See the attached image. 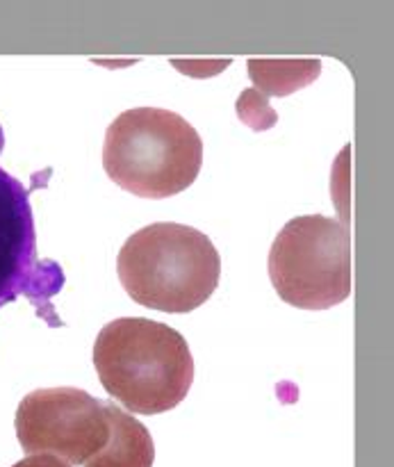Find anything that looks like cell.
<instances>
[{
  "instance_id": "cell-2",
  "label": "cell",
  "mask_w": 394,
  "mask_h": 467,
  "mask_svg": "<svg viewBox=\"0 0 394 467\" xmlns=\"http://www.w3.org/2000/svg\"><path fill=\"white\" fill-rule=\"evenodd\" d=\"M123 290L160 313H192L214 295L222 276L217 249L196 228L158 222L123 242L117 258Z\"/></svg>"
},
{
  "instance_id": "cell-10",
  "label": "cell",
  "mask_w": 394,
  "mask_h": 467,
  "mask_svg": "<svg viewBox=\"0 0 394 467\" xmlns=\"http://www.w3.org/2000/svg\"><path fill=\"white\" fill-rule=\"evenodd\" d=\"M12 467H71V465L64 463V461L57 459V456L35 454V456H27V459L18 461V463Z\"/></svg>"
},
{
  "instance_id": "cell-4",
  "label": "cell",
  "mask_w": 394,
  "mask_h": 467,
  "mask_svg": "<svg viewBox=\"0 0 394 467\" xmlns=\"http://www.w3.org/2000/svg\"><path fill=\"white\" fill-rule=\"evenodd\" d=\"M269 278L285 304L328 310L351 295V235L337 219L306 214L283 226L269 251Z\"/></svg>"
},
{
  "instance_id": "cell-7",
  "label": "cell",
  "mask_w": 394,
  "mask_h": 467,
  "mask_svg": "<svg viewBox=\"0 0 394 467\" xmlns=\"http://www.w3.org/2000/svg\"><path fill=\"white\" fill-rule=\"evenodd\" d=\"M105 413L109 422L108 445L85 467H153L155 445L149 429L112 401H105Z\"/></svg>"
},
{
  "instance_id": "cell-6",
  "label": "cell",
  "mask_w": 394,
  "mask_h": 467,
  "mask_svg": "<svg viewBox=\"0 0 394 467\" xmlns=\"http://www.w3.org/2000/svg\"><path fill=\"white\" fill-rule=\"evenodd\" d=\"M64 274L53 260H36L35 217L26 187L0 167V308L27 296L39 315L57 324L50 296L62 290Z\"/></svg>"
},
{
  "instance_id": "cell-8",
  "label": "cell",
  "mask_w": 394,
  "mask_h": 467,
  "mask_svg": "<svg viewBox=\"0 0 394 467\" xmlns=\"http://www.w3.org/2000/svg\"><path fill=\"white\" fill-rule=\"evenodd\" d=\"M249 76L255 85V91L264 100L269 96H290L315 82L322 73V59L317 57H296V59H269L251 57Z\"/></svg>"
},
{
  "instance_id": "cell-1",
  "label": "cell",
  "mask_w": 394,
  "mask_h": 467,
  "mask_svg": "<svg viewBox=\"0 0 394 467\" xmlns=\"http://www.w3.org/2000/svg\"><path fill=\"white\" fill-rule=\"evenodd\" d=\"M100 386L130 413L176 409L194 383V358L182 333L146 317L105 324L94 342Z\"/></svg>"
},
{
  "instance_id": "cell-3",
  "label": "cell",
  "mask_w": 394,
  "mask_h": 467,
  "mask_svg": "<svg viewBox=\"0 0 394 467\" xmlns=\"http://www.w3.org/2000/svg\"><path fill=\"white\" fill-rule=\"evenodd\" d=\"M201 164L203 140L185 117L171 109H126L105 132V173L140 199L181 194L196 181Z\"/></svg>"
},
{
  "instance_id": "cell-9",
  "label": "cell",
  "mask_w": 394,
  "mask_h": 467,
  "mask_svg": "<svg viewBox=\"0 0 394 467\" xmlns=\"http://www.w3.org/2000/svg\"><path fill=\"white\" fill-rule=\"evenodd\" d=\"M237 114L244 119V123L254 130H267L278 121V114L269 108L267 100L255 89H246L237 99Z\"/></svg>"
},
{
  "instance_id": "cell-5",
  "label": "cell",
  "mask_w": 394,
  "mask_h": 467,
  "mask_svg": "<svg viewBox=\"0 0 394 467\" xmlns=\"http://www.w3.org/2000/svg\"><path fill=\"white\" fill-rule=\"evenodd\" d=\"M14 427L26 454L57 456L68 465H85L109 438L105 401L68 386L23 397Z\"/></svg>"
}]
</instances>
